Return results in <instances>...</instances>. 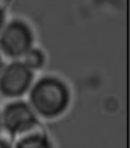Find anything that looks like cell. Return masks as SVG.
<instances>
[{
	"mask_svg": "<svg viewBox=\"0 0 130 148\" xmlns=\"http://www.w3.org/2000/svg\"><path fill=\"white\" fill-rule=\"evenodd\" d=\"M72 101L69 85L56 75L40 76L29 89V105L43 119H56L63 115Z\"/></svg>",
	"mask_w": 130,
	"mask_h": 148,
	"instance_id": "cell-1",
	"label": "cell"
},
{
	"mask_svg": "<svg viewBox=\"0 0 130 148\" xmlns=\"http://www.w3.org/2000/svg\"><path fill=\"white\" fill-rule=\"evenodd\" d=\"M35 33L29 23L13 19L6 23L0 32V53L10 59L23 58L33 48Z\"/></svg>",
	"mask_w": 130,
	"mask_h": 148,
	"instance_id": "cell-2",
	"label": "cell"
},
{
	"mask_svg": "<svg viewBox=\"0 0 130 148\" xmlns=\"http://www.w3.org/2000/svg\"><path fill=\"white\" fill-rule=\"evenodd\" d=\"M1 125L4 131L12 137L23 135L39 127V118L29 105V102L22 99H13L4 105L0 112Z\"/></svg>",
	"mask_w": 130,
	"mask_h": 148,
	"instance_id": "cell-3",
	"label": "cell"
},
{
	"mask_svg": "<svg viewBox=\"0 0 130 148\" xmlns=\"http://www.w3.org/2000/svg\"><path fill=\"white\" fill-rule=\"evenodd\" d=\"M35 81V72L23 62L13 60L0 72V95L9 99H17L29 92Z\"/></svg>",
	"mask_w": 130,
	"mask_h": 148,
	"instance_id": "cell-4",
	"label": "cell"
},
{
	"mask_svg": "<svg viewBox=\"0 0 130 148\" xmlns=\"http://www.w3.org/2000/svg\"><path fill=\"white\" fill-rule=\"evenodd\" d=\"M14 148H53V144L49 135L37 127L23 135H19Z\"/></svg>",
	"mask_w": 130,
	"mask_h": 148,
	"instance_id": "cell-5",
	"label": "cell"
},
{
	"mask_svg": "<svg viewBox=\"0 0 130 148\" xmlns=\"http://www.w3.org/2000/svg\"><path fill=\"white\" fill-rule=\"evenodd\" d=\"M23 63L33 72L40 71L43 69L44 63H46V55L40 48H32L23 56Z\"/></svg>",
	"mask_w": 130,
	"mask_h": 148,
	"instance_id": "cell-6",
	"label": "cell"
},
{
	"mask_svg": "<svg viewBox=\"0 0 130 148\" xmlns=\"http://www.w3.org/2000/svg\"><path fill=\"white\" fill-rule=\"evenodd\" d=\"M4 25H6V12H4V9L0 7V32H1Z\"/></svg>",
	"mask_w": 130,
	"mask_h": 148,
	"instance_id": "cell-7",
	"label": "cell"
},
{
	"mask_svg": "<svg viewBox=\"0 0 130 148\" xmlns=\"http://www.w3.org/2000/svg\"><path fill=\"white\" fill-rule=\"evenodd\" d=\"M0 148H12V144L7 140H4V138L0 137Z\"/></svg>",
	"mask_w": 130,
	"mask_h": 148,
	"instance_id": "cell-8",
	"label": "cell"
},
{
	"mask_svg": "<svg viewBox=\"0 0 130 148\" xmlns=\"http://www.w3.org/2000/svg\"><path fill=\"white\" fill-rule=\"evenodd\" d=\"M10 3H12V0H0V7L6 10V9H7V6H9Z\"/></svg>",
	"mask_w": 130,
	"mask_h": 148,
	"instance_id": "cell-9",
	"label": "cell"
},
{
	"mask_svg": "<svg viewBox=\"0 0 130 148\" xmlns=\"http://www.w3.org/2000/svg\"><path fill=\"white\" fill-rule=\"evenodd\" d=\"M3 68H4V60H3V56H1V53H0V72H1Z\"/></svg>",
	"mask_w": 130,
	"mask_h": 148,
	"instance_id": "cell-10",
	"label": "cell"
},
{
	"mask_svg": "<svg viewBox=\"0 0 130 148\" xmlns=\"http://www.w3.org/2000/svg\"><path fill=\"white\" fill-rule=\"evenodd\" d=\"M0 127H1V118H0Z\"/></svg>",
	"mask_w": 130,
	"mask_h": 148,
	"instance_id": "cell-11",
	"label": "cell"
}]
</instances>
